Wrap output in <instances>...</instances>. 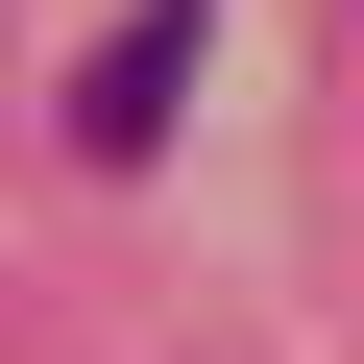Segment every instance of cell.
Instances as JSON below:
<instances>
[{"label": "cell", "instance_id": "1", "mask_svg": "<svg viewBox=\"0 0 364 364\" xmlns=\"http://www.w3.org/2000/svg\"><path fill=\"white\" fill-rule=\"evenodd\" d=\"M195 49H219V0H122V25L49 73V146H73V170H170V122H195Z\"/></svg>", "mask_w": 364, "mask_h": 364}]
</instances>
